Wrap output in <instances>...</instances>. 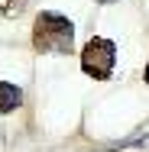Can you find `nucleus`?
<instances>
[{"label":"nucleus","mask_w":149,"mask_h":152,"mask_svg":"<svg viewBox=\"0 0 149 152\" xmlns=\"http://www.w3.org/2000/svg\"><path fill=\"white\" fill-rule=\"evenodd\" d=\"M75 45V26L68 16L42 10L32 23V49L36 52H71Z\"/></svg>","instance_id":"1"},{"label":"nucleus","mask_w":149,"mask_h":152,"mask_svg":"<svg viewBox=\"0 0 149 152\" xmlns=\"http://www.w3.org/2000/svg\"><path fill=\"white\" fill-rule=\"evenodd\" d=\"M117 65V45L114 39H104V36H91L88 45L81 49V71L94 78V81H107L110 71Z\"/></svg>","instance_id":"2"},{"label":"nucleus","mask_w":149,"mask_h":152,"mask_svg":"<svg viewBox=\"0 0 149 152\" xmlns=\"http://www.w3.org/2000/svg\"><path fill=\"white\" fill-rule=\"evenodd\" d=\"M23 104V91L10 81H0V113H13Z\"/></svg>","instance_id":"3"},{"label":"nucleus","mask_w":149,"mask_h":152,"mask_svg":"<svg viewBox=\"0 0 149 152\" xmlns=\"http://www.w3.org/2000/svg\"><path fill=\"white\" fill-rule=\"evenodd\" d=\"M26 10V0H0V16H16V13H23Z\"/></svg>","instance_id":"4"},{"label":"nucleus","mask_w":149,"mask_h":152,"mask_svg":"<svg viewBox=\"0 0 149 152\" xmlns=\"http://www.w3.org/2000/svg\"><path fill=\"white\" fill-rule=\"evenodd\" d=\"M143 81L149 84V61H146V71H143Z\"/></svg>","instance_id":"5"},{"label":"nucleus","mask_w":149,"mask_h":152,"mask_svg":"<svg viewBox=\"0 0 149 152\" xmlns=\"http://www.w3.org/2000/svg\"><path fill=\"white\" fill-rule=\"evenodd\" d=\"M101 3H110V0H101Z\"/></svg>","instance_id":"6"}]
</instances>
